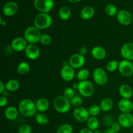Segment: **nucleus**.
Here are the masks:
<instances>
[{
  "instance_id": "obj_18",
  "label": "nucleus",
  "mask_w": 133,
  "mask_h": 133,
  "mask_svg": "<svg viewBox=\"0 0 133 133\" xmlns=\"http://www.w3.org/2000/svg\"><path fill=\"white\" fill-rule=\"evenodd\" d=\"M118 107L122 113H131L133 110V103L128 99H121L118 101Z\"/></svg>"
},
{
  "instance_id": "obj_4",
  "label": "nucleus",
  "mask_w": 133,
  "mask_h": 133,
  "mask_svg": "<svg viewBox=\"0 0 133 133\" xmlns=\"http://www.w3.org/2000/svg\"><path fill=\"white\" fill-rule=\"evenodd\" d=\"M42 34L40 29L35 26L28 27L23 32V37L29 44H36L40 42Z\"/></svg>"
},
{
  "instance_id": "obj_9",
  "label": "nucleus",
  "mask_w": 133,
  "mask_h": 133,
  "mask_svg": "<svg viewBox=\"0 0 133 133\" xmlns=\"http://www.w3.org/2000/svg\"><path fill=\"white\" fill-rule=\"evenodd\" d=\"M28 45V42L24 38V37H16L13 39L10 44V48L13 51L16 52H22L25 50Z\"/></svg>"
},
{
  "instance_id": "obj_1",
  "label": "nucleus",
  "mask_w": 133,
  "mask_h": 133,
  "mask_svg": "<svg viewBox=\"0 0 133 133\" xmlns=\"http://www.w3.org/2000/svg\"><path fill=\"white\" fill-rule=\"evenodd\" d=\"M18 110L25 117H32L36 115L37 109L36 103L29 99H23L18 105Z\"/></svg>"
},
{
  "instance_id": "obj_53",
  "label": "nucleus",
  "mask_w": 133,
  "mask_h": 133,
  "mask_svg": "<svg viewBox=\"0 0 133 133\" xmlns=\"http://www.w3.org/2000/svg\"><path fill=\"white\" fill-rule=\"evenodd\" d=\"M132 92H133V88H132Z\"/></svg>"
},
{
  "instance_id": "obj_6",
  "label": "nucleus",
  "mask_w": 133,
  "mask_h": 133,
  "mask_svg": "<svg viewBox=\"0 0 133 133\" xmlns=\"http://www.w3.org/2000/svg\"><path fill=\"white\" fill-rule=\"evenodd\" d=\"M94 81L97 85L103 86L108 81V75L105 70L102 68H96L94 69L92 75Z\"/></svg>"
},
{
  "instance_id": "obj_27",
  "label": "nucleus",
  "mask_w": 133,
  "mask_h": 133,
  "mask_svg": "<svg viewBox=\"0 0 133 133\" xmlns=\"http://www.w3.org/2000/svg\"><path fill=\"white\" fill-rule=\"evenodd\" d=\"M59 17L62 20L66 21L71 16V10L68 6H62L58 11Z\"/></svg>"
},
{
  "instance_id": "obj_16",
  "label": "nucleus",
  "mask_w": 133,
  "mask_h": 133,
  "mask_svg": "<svg viewBox=\"0 0 133 133\" xmlns=\"http://www.w3.org/2000/svg\"><path fill=\"white\" fill-rule=\"evenodd\" d=\"M118 122L122 127H132L133 125V116L131 113H122L118 116Z\"/></svg>"
},
{
  "instance_id": "obj_32",
  "label": "nucleus",
  "mask_w": 133,
  "mask_h": 133,
  "mask_svg": "<svg viewBox=\"0 0 133 133\" xmlns=\"http://www.w3.org/2000/svg\"><path fill=\"white\" fill-rule=\"evenodd\" d=\"M119 62L116 60H112L107 64L106 68L109 72H114L118 70L119 67Z\"/></svg>"
},
{
  "instance_id": "obj_43",
  "label": "nucleus",
  "mask_w": 133,
  "mask_h": 133,
  "mask_svg": "<svg viewBox=\"0 0 133 133\" xmlns=\"http://www.w3.org/2000/svg\"><path fill=\"white\" fill-rule=\"evenodd\" d=\"M6 90L5 88V84H4L3 82H0V94H2Z\"/></svg>"
},
{
  "instance_id": "obj_12",
  "label": "nucleus",
  "mask_w": 133,
  "mask_h": 133,
  "mask_svg": "<svg viewBox=\"0 0 133 133\" xmlns=\"http://www.w3.org/2000/svg\"><path fill=\"white\" fill-rule=\"evenodd\" d=\"M73 115L74 118L79 122H87L90 117L88 109L82 106L75 108L74 110Z\"/></svg>"
},
{
  "instance_id": "obj_20",
  "label": "nucleus",
  "mask_w": 133,
  "mask_h": 133,
  "mask_svg": "<svg viewBox=\"0 0 133 133\" xmlns=\"http://www.w3.org/2000/svg\"><path fill=\"white\" fill-rule=\"evenodd\" d=\"M119 94L123 99H130V98L133 96L132 88L128 84H122L119 88Z\"/></svg>"
},
{
  "instance_id": "obj_3",
  "label": "nucleus",
  "mask_w": 133,
  "mask_h": 133,
  "mask_svg": "<svg viewBox=\"0 0 133 133\" xmlns=\"http://www.w3.org/2000/svg\"><path fill=\"white\" fill-rule=\"evenodd\" d=\"M71 106L70 100L66 98L64 96H57L53 101L55 110L61 114H65L70 111Z\"/></svg>"
},
{
  "instance_id": "obj_11",
  "label": "nucleus",
  "mask_w": 133,
  "mask_h": 133,
  "mask_svg": "<svg viewBox=\"0 0 133 133\" xmlns=\"http://www.w3.org/2000/svg\"><path fill=\"white\" fill-rule=\"evenodd\" d=\"M86 62L84 56L80 53H75L70 57L68 64L74 69H81Z\"/></svg>"
},
{
  "instance_id": "obj_38",
  "label": "nucleus",
  "mask_w": 133,
  "mask_h": 133,
  "mask_svg": "<svg viewBox=\"0 0 133 133\" xmlns=\"http://www.w3.org/2000/svg\"><path fill=\"white\" fill-rule=\"evenodd\" d=\"M17 133H32V128L28 124H23L19 127Z\"/></svg>"
},
{
  "instance_id": "obj_8",
  "label": "nucleus",
  "mask_w": 133,
  "mask_h": 133,
  "mask_svg": "<svg viewBox=\"0 0 133 133\" xmlns=\"http://www.w3.org/2000/svg\"><path fill=\"white\" fill-rule=\"evenodd\" d=\"M118 70L122 75L125 77H129L133 74V64L131 61L122 60L119 61Z\"/></svg>"
},
{
  "instance_id": "obj_51",
  "label": "nucleus",
  "mask_w": 133,
  "mask_h": 133,
  "mask_svg": "<svg viewBox=\"0 0 133 133\" xmlns=\"http://www.w3.org/2000/svg\"><path fill=\"white\" fill-rule=\"evenodd\" d=\"M132 132L133 133V125H132Z\"/></svg>"
},
{
  "instance_id": "obj_39",
  "label": "nucleus",
  "mask_w": 133,
  "mask_h": 133,
  "mask_svg": "<svg viewBox=\"0 0 133 133\" xmlns=\"http://www.w3.org/2000/svg\"><path fill=\"white\" fill-rule=\"evenodd\" d=\"M103 122L105 123L106 125L110 126V127H111L112 125L114 123L113 118L110 116H105L103 118Z\"/></svg>"
},
{
  "instance_id": "obj_37",
  "label": "nucleus",
  "mask_w": 133,
  "mask_h": 133,
  "mask_svg": "<svg viewBox=\"0 0 133 133\" xmlns=\"http://www.w3.org/2000/svg\"><path fill=\"white\" fill-rule=\"evenodd\" d=\"M52 38L48 34H42L40 38V42L44 45H48L51 43Z\"/></svg>"
},
{
  "instance_id": "obj_46",
  "label": "nucleus",
  "mask_w": 133,
  "mask_h": 133,
  "mask_svg": "<svg viewBox=\"0 0 133 133\" xmlns=\"http://www.w3.org/2000/svg\"><path fill=\"white\" fill-rule=\"evenodd\" d=\"M104 133H116V132H114V131H112V130L110 128H109V129H107L106 131L104 132Z\"/></svg>"
},
{
  "instance_id": "obj_10",
  "label": "nucleus",
  "mask_w": 133,
  "mask_h": 133,
  "mask_svg": "<svg viewBox=\"0 0 133 133\" xmlns=\"http://www.w3.org/2000/svg\"><path fill=\"white\" fill-rule=\"evenodd\" d=\"M75 69L73 68L69 64H63L61 70V77L64 81L70 82L74 79L75 75Z\"/></svg>"
},
{
  "instance_id": "obj_13",
  "label": "nucleus",
  "mask_w": 133,
  "mask_h": 133,
  "mask_svg": "<svg viewBox=\"0 0 133 133\" xmlns=\"http://www.w3.org/2000/svg\"><path fill=\"white\" fill-rule=\"evenodd\" d=\"M118 22L124 26L129 25L132 21V16L131 13L127 10L122 9L118 12L116 15Z\"/></svg>"
},
{
  "instance_id": "obj_40",
  "label": "nucleus",
  "mask_w": 133,
  "mask_h": 133,
  "mask_svg": "<svg viewBox=\"0 0 133 133\" xmlns=\"http://www.w3.org/2000/svg\"><path fill=\"white\" fill-rule=\"evenodd\" d=\"M122 127L121 126V125L119 124V122H114V123H113V124L111 125V127H110V129H111L112 131H114V132L118 133L119 131H120Z\"/></svg>"
},
{
  "instance_id": "obj_17",
  "label": "nucleus",
  "mask_w": 133,
  "mask_h": 133,
  "mask_svg": "<svg viewBox=\"0 0 133 133\" xmlns=\"http://www.w3.org/2000/svg\"><path fill=\"white\" fill-rule=\"evenodd\" d=\"M2 10L6 16H12L18 12V4L14 1H9L4 5Z\"/></svg>"
},
{
  "instance_id": "obj_48",
  "label": "nucleus",
  "mask_w": 133,
  "mask_h": 133,
  "mask_svg": "<svg viewBox=\"0 0 133 133\" xmlns=\"http://www.w3.org/2000/svg\"><path fill=\"white\" fill-rule=\"evenodd\" d=\"M1 96H5V97H7V96H9V91H7L6 90H5V92H4L2 94H1Z\"/></svg>"
},
{
  "instance_id": "obj_45",
  "label": "nucleus",
  "mask_w": 133,
  "mask_h": 133,
  "mask_svg": "<svg viewBox=\"0 0 133 133\" xmlns=\"http://www.w3.org/2000/svg\"><path fill=\"white\" fill-rule=\"evenodd\" d=\"M78 87H79V83H75L72 84V88L74 90H78Z\"/></svg>"
},
{
  "instance_id": "obj_49",
  "label": "nucleus",
  "mask_w": 133,
  "mask_h": 133,
  "mask_svg": "<svg viewBox=\"0 0 133 133\" xmlns=\"http://www.w3.org/2000/svg\"><path fill=\"white\" fill-rule=\"evenodd\" d=\"M70 3H76L79 2L81 0H68Z\"/></svg>"
},
{
  "instance_id": "obj_5",
  "label": "nucleus",
  "mask_w": 133,
  "mask_h": 133,
  "mask_svg": "<svg viewBox=\"0 0 133 133\" xmlns=\"http://www.w3.org/2000/svg\"><path fill=\"white\" fill-rule=\"evenodd\" d=\"M78 92L84 97H90L94 95L95 92V88L93 83L89 81H79Z\"/></svg>"
},
{
  "instance_id": "obj_34",
  "label": "nucleus",
  "mask_w": 133,
  "mask_h": 133,
  "mask_svg": "<svg viewBox=\"0 0 133 133\" xmlns=\"http://www.w3.org/2000/svg\"><path fill=\"white\" fill-rule=\"evenodd\" d=\"M57 133H73V127L70 124L64 123L58 127Z\"/></svg>"
},
{
  "instance_id": "obj_28",
  "label": "nucleus",
  "mask_w": 133,
  "mask_h": 133,
  "mask_svg": "<svg viewBox=\"0 0 133 133\" xmlns=\"http://www.w3.org/2000/svg\"><path fill=\"white\" fill-rule=\"evenodd\" d=\"M35 119L36 123L40 125H46L49 123V118L46 114L44 113H38L35 115Z\"/></svg>"
},
{
  "instance_id": "obj_15",
  "label": "nucleus",
  "mask_w": 133,
  "mask_h": 133,
  "mask_svg": "<svg viewBox=\"0 0 133 133\" xmlns=\"http://www.w3.org/2000/svg\"><path fill=\"white\" fill-rule=\"evenodd\" d=\"M120 53L123 59L133 61V42L125 43L121 48Z\"/></svg>"
},
{
  "instance_id": "obj_29",
  "label": "nucleus",
  "mask_w": 133,
  "mask_h": 133,
  "mask_svg": "<svg viewBox=\"0 0 133 133\" xmlns=\"http://www.w3.org/2000/svg\"><path fill=\"white\" fill-rule=\"evenodd\" d=\"M30 69H31V67L29 63L23 61L18 64L17 67V71L18 74L20 75H26L29 72Z\"/></svg>"
},
{
  "instance_id": "obj_36",
  "label": "nucleus",
  "mask_w": 133,
  "mask_h": 133,
  "mask_svg": "<svg viewBox=\"0 0 133 133\" xmlns=\"http://www.w3.org/2000/svg\"><path fill=\"white\" fill-rule=\"evenodd\" d=\"M70 102H71V105L72 106L76 107H81L82 104H83V100L81 96H75L71 100H70Z\"/></svg>"
},
{
  "instance_id": "obj_44",
  "label": "nucleus",
  "mask_w": 133,
  "mask_h": 133,
  "mask_svg": "<svg viewBox=\"0 0 133 133\" xmlns=\"http://www.w3.org/2000/svg\"><path fill=\"white\" fill-rule=\"evenodd\" d=\"M79 133H94L93 131H92L91 129H88V127H85V128H83L80 131Z\"/></svg>"
},
{
  "instance_id": "obj_21",
  "label": "nucleus",
  "mask_w": 133,
  "mask_h": 133,
  "mask_svg": "<svg viewBox=\"0 0 133 133\" xmlns=\"http://www.w3.org/2000/svg\"><path fill=\"white\" fill-rule=\"evenodd\" d=\"M18 116V110L15 107L9 106L5 109V116L8 120H15Z\"/></svg>"
},
{
  "instance_id": "obj_2",
  "label": "nucleus",
  "mask_w": 133,
  "mask_h": 133,
  "mask_svg": "<svg viewBox=\"0 0 133 133\" xmlns=\"http://www.w3.org/2000/svg\"><path fill=\"white\" fill-rule=\"evenodd\" d=\"M53 23V19L48 13H40L34 19V26L40 30L49 28Z\"/></svg>"
},
{
  "instance_id": "obj_33",
  "label": "nucleus",
  "mask_w": 133,
  "mask_h": 133,
  "mask_svg": "<svg viewBox=\"0 0 133 133\" xmlns=\"http://www.w3.org/2000/svg\"><path fill=\"white\" fill-rule=\"evenodd\" d=\"M88 110L90 116L94 117H96L97 116H99L101 112V108H100V107L97 105H91Z\"/></svg>"
},
{
  "instance_id": "obj_24",
  "label": "nucleus",
  "mask_w": 133,
  "mask_h": 133,
  "mask_svg": "<svg viewBox=\"0 0 133 133\" xmlns=\"http://www.w3.org/2000/svg\"><path fill=\"white\" fill-rule=\"evenodd\" d=\"M114 106V103L110 98H104L100 103L99 107L103 112H109L112 110Z\"/></svg>"
},
{
  "instance_id": "obj_22",
  "label": "nucleus",
  "mask_w": 133,
  "mask_h": 133,
  "mask_svg": "<svg viewBox=\"0 0 133 133\" xmlns=\"http://www.w3.org/2000/svg\"><path fill=\"white\" fill-rule=\"evenodd\" d=\"M95 14V10L92 6H86L81 11V18L83 19H90Z\"/></svg>"
},
{
  "instance_id": "obj_42",
  "label": "nucleus",
  "mask_w": 133,
  "mask_h": 133,
  "mask_svg": "<svg viewBox=\"0 0 133 133\" xmlns=\"http://www.w3.org/2000/svg\"><path fill=\"white\" fill-rule=\"evenodd\" d=\"M87 52H88V49H87V47L82 46V47H81V48L79 49V53H80V54L84 56L86 54H87Z\"/></svg>"
},
{
  "instance_id": "obj_41",
  "label": "nucleus",
  "mask_w": 133,
  "mask_h": 133,
  "mask_svg": "<svg viewBox=\"0 0 133 133\" xmlns=\"http://www.w3.org/2000/svg\"><path fill=\"white\" fill-rule=\"evenodd\" d=\"M8 103V100L6 97L1 96L0 97V107H4L6 106Z\"/></svg>"
},
{
  "instance_id": "obj_7",
  "label": "nucleus",
  "mask_w": 133,
  "mask_h": 133,
  "mask_svg": "<svg viewBox=\"0 0 133 133\" xmlns=\"http://www.w3.org/2000/svg\"><path fill=\"white\" fill-rule=\"evenodd\" d=\"M34 6L40 13H48L54 6L53 0H35Z\"/></svg>"
},
{
  "instance_id": "obj_50",
  "label": "nucleus",
  "mask_w": 133,
  "mask_h": 133,
  "mask_svg": "<svg viewBox=\"0 0 133 133\" xmlns=\"http://www.w3.org/2000/svg\"><path fill=\"white\" fill-rule=\"evenodd\" d=\"M94 133H102V132H101V131H100V130H99V129L96 130V131H94Z\"/></svg>"
},
{
  "instance_id": "obj_47",
  "label": "nucleus",
  "mask_w": 133,
  "mask_h": 133,
  "mask_svg": "<svg viewBox=\"0 0 133 133\" xmlns=\"http://www.w3.org/2000/svg\"><path fill=\"white\" fill-rule=\"evenodd\" d=\"M0 19H1V20H0V23H1V25H2L3 27H4V26H6V22H5V21L2 20V18H0Z\"/></svg>"
},
{
  "instance_id": "obj_31",
  "label": "nucleus",
  "mask_w": 133,
  "mask_h": 133,
  "mask_svg": "<svg viewBox=\"0 0 133 133\" xmlns=\"http://www.w3.org/2000/svg\"><path fill=\"white\" fill-rule=\"evenodd\" d=\"M105 12L109 16H114L118 14L117 7L113 4H109L105 7Z\"/></svg>"
},
{
  "instance_id": "obj_25",
  "label": "nucleus",
  "mask_w": 133,
  "mask_h": 133,
  "mask_svg": "<svg viewBox=\"0 0 133 133\" xmlns=\"http://www.w3.org/2000/svg\"><path fill=\"white\" fill-rule=\"evenodd\" d=\"M19 83L16 79H10L5 83V88L9 92H14L18 90L19 88Z\"/></svg>"
},
{
  "instance_id": "obj_14",
  "label": "nucleus",
  "mask_w": 133,
  "mask_h": 133,
  "mask_svg": "<svg viewBox=\"0 0 133 133\" xmlns=\"http://www.w3.org/2000/svg\"><path fill=\"white\" fill-rule=\"evenodd\" d=\"M25 54L29 59L32 61L36 60L40 55V48L36 45V44H29L25 50Z\"/></svg>"
},
{
  "instance_id": "obj_23",
  "label": "nucleus",
  "mask_w": 133,
  "mask_h": 133,
  "mask_svg": "<svg viewBox=\"0 0 133 133\" xmlns=\"http://www.w3.org/2000/svg\"><path fill=\"white\" fill-rule=\"evenodd\" d=\"M36 109L40 112H45L48 110L49 107V103L46 98L42 97L38 99L36 103Z\"/></svg>"
},
{
  "instance_id": "obj_35",
  "label": "nucleus",
  "mask_w": 133,
  "mask_h": 133,
  "mask_svg": "<svg viewBox=\"0 0 133 133\" xmlns=\"http://www.w3.org/2000/svg\"><path fill=\"white\" fill-rule=\"evenodd\" d=\"M63 96H64L66 98L68 99L69 100H71L74 96H75V90L71 87H68L64 90L63 91Z\"/></svg>"
},
{
  "instance_id": "obj_52",
  "label": "nucleus",
  "mask_w": 133,
  "mask_h": 133,
  "mask_svg": "<svg viewBox=\"0 0 133 133\" xmlns=\"http://www.w3.org/2000/svg\"><path fill=\"white\" fill-rule=\"evenodd\" d=\"M10 133H16V132H10Z\"/></svg>"
},
{
  "instance_id": "obj_19",
  "label": "nucleus",
  "mask_w": 133,
  "mask_h": 133,
  "mask_svg": "<svg viewBox=\"0 0 133 133\" xmlns=\"http://www.w3.org/2000/svg\"><path fill=\"white\" fill-rule=\"evenodd\" d=\"M91 55L94 58L98 61L104 59L106 57L107 52L105 48L101 46L94 47L91 51Z\"/></svg>"
},
{
  "instance_id": "obj_26",
  "label": "nucleus",
  "mask_w": 133,
  "mask_h": 133,
  "mask_svg": "<svg viewBox=\"0 0 133 133\" xmlns=\"http://www.w3.org/2000/svg\"><path fill=\"white\" fill-rule=\"evenodd\" d=\"M87 126L88 129L94 131L98 129L99 126V122L96 117L90 116L87 121Z\"/></svg>"
},
{
  "instance_id": "obj_30",
  "label": "nucleus",
  "mask_w": 133,
  "mask_h": 133,
  "mask_svg": "<svg viewBox=\"0 0 133 133\" xmlns=\"http://www.w3.org/2000/svg\"><path fill=\"white\" fill-rule=\"evenodd\" d=\"M90 71L87 68H81L79 70L77 74V79L79 81H87L89 78Z\"/></svg>"
}]
</instances>
